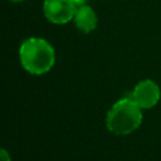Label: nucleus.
<instances>
[{
	"instance_id": "obj_1",
	"label": "nucleus",
	"mask_w": 161,
	"mask_h": 161,
	"mask_svg": "<svg viewBox=\"0 0 161 161\" xmlns=\"http://www.w3.org/2000/svg\"><path fill=\"white\" fill-rule=\"evenodd\" d=\"M19 55L23 68L35 75L49 72L55 62L53 47L43 38H29L24 40L20 45Z\"/></svg>"
},
{
	"instance_id": "obj_6",
	"label": "nucleus",
	"mask_w": 161,
	"mask_h": 161,
	"mask_svg": "<svg viewBox=\"0 0 161 161\" xmlns=\"http://www.w3.org/2000/svg\"><path fill=\"white\" fill-rule=\"evenodd\" d=\"M77 8H79V6H83V5H86L87 4V1L88 0H70Z\"/></svg>"
},
{
	"instance_id": "obj_5",
	"label": "nucleus",
	"mask_w": 161,
	"mask_h": 161,
	"mask_svg": "<svg viewBox=\"0 0 161 161\" xmlns=\"http://www.w3.org/2000/svg\"><path fill=\"white\" fill-rule=\"evenodd\" d=\"M73 19H74L75 26L83 33L93 31L97 28V24H98V19H97V15H96L94 10L91 6H88L87 4L83 5V6L77 8Z\"/></svg>"
},
{
	"instance_id": "obj_2",
	"label": "nucleus",
	"mask_w": 161,
	"mask_h": 161,
	"mask_svg": "<svg viewBox=\"0 0 161 161\" xmlns=\"http://www.w3.org/2000/svg\"><path fill=\"white\" fill-rule=\"evenodd\" d=\"M141 107L130 97L117 101L107 113V128L116 135L133 132L142 122Z\"/></svg>"
},
{
	"instance_id": "obj_7",
	"label": "nucleus",
	"mask_w": 161,
	"mask_h": 161,
	"mask_svg": "<svg viewBox=\"0 0 161 161\" xmlns=\"http://www.w3.org/2000/svg\"><path fill=\"white\" fill-rule=\"evenodd\" d=\"M1 161H10V156L8 155L6 150H1Z\"/></svg>"
},
{
	"instance_id": "obj_3",
	"label": "nucleus",
	"mask_w": 161,
	"mask_h": 161,
	"mask_svg": "<svg viewBox=\"0 0 161 161\" xmlns=\"http://www.w3.org/2000/svg\"><path fill=\"white\" fill-rule=\"evenodd\" d=\"M43 10L50 23L65 24L74 18L77 6L70 0H45Z\"/></svg>"
},
{
	"instance_id": "obj_4",
	"label": "nucleus",
	"mask_w": 161,
	"mask_h": 161,
	"mask_svg": "<svg viewBox=\"0 0 161 161\" xmlns=\"http://www.w3.org/2000/svg\"><path fill=\"white\" fill-rule=\"evenodd\" d=\"M160 96L161 93H160L158 86L151 79H145L135 87L131 94V98L142 109H145V108H151L156 106V103L160 99Z\"/></svg>"
},
{
	"instance_id": "obj_8",
	"label": "nucleus",
	"mask_w": 161,
	"mask_h": 161,
	"mask_svg": "<svg viewBox=\"0 0 161 161\" xmlns=\"http://www.w3.org/2000/svg\"><path fill=\"white\" fill-rule=\"evenodd\" d=\"M10 1H14V3H19V1H24V0H10Z\"/></svg>"
}]
</instances>
